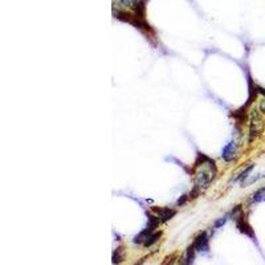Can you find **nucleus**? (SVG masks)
<instances>
[{"label": "nucleus", "instance_id": "nucleus-11", "mask_svg": "<svg viewBox=\"0 0 265 265\" xmlns=\"http://www.w3.org/2000/svg\"><path fill=\"white\" fill-rule=\"evenodd\" d=\"M252 169H253V165H251V166H249V167H247V169H245L244 171H243V173L239 174V177L235 178L233 181H235V182H236V181H241V179H244V178H247V177H248V174L251 173V171H252Z\"/></svg>", "mask_w": 265, "mask_h": 265}, {"label": "nucleus", "instance_id": "nucleus-7", "mask_svg": "<svg viewBox=\"0 0 265 265\" xmlns=\"http://www.w3.org/2000/svg\"><path fill=\"white\" fill-rule=\"evenodd\" d=\"M195 252H197V249H195L194 245H191V247L187 249V255H186V257L183 259V261H182V264H193L194 259H195Z\"/></svg>", "mask_w": 265, "mask_h": 265}, {"label": "nucleus", "instance_id": "nucleus-14", "mask_svg": "<svg viewBox=\"0 0 265 265\" xmlns=\"http://www.w3.org/2000/svg\"><path fill=\"white\" fill-rule=\"evenodd\" d=\"M260 110L263 113H265V97L263 98V101H261V104H260Z\"/></svg>", "mask_w": 265, "mask_h": 265}, {"label": "nucleus", "instance_id": "nucleus-10", "mask_svg": "<svg viewBox=\"0 0 265 265\" xmlns=\"http://www.w3.org/2000/svg\"><path fill=\"white\" fill-rule=\"evenodd\" d=\"M253 201H264L265 200V187L264 189L257 190L252 197Z\"/></svg>", "mask_w": 265, "mask_h": 265}, {"label": "nucleus", "instance_id": "nucleus-9", "mask_svg": "<svg viewBox=\"0 0 265 265\" xmlns=\"http://www.w3.org/2000/svg\"><path fill=\"white\" fill-rule=\"evenodd\" d=\"M159 237H161V232H155V231H154V232H151L149 236H147V239H146V241L143 243V245H145V247H151L154 243H157Z\"/></svg>", "mask_w": 265, "mask_h": 265}, {"label": "nucleus", "instance_id": "nucleus-3", "mask_svg": "<svg viewBox=\"0 0 265 265\" xmlns=\"http://www.w3.org/2000/svg\"><path fill=\"white\" fill-rule=\"evenodd\" d=\"M263 128H264V122H263L260 113L257 109H252L251 120H249V141L252 142L253 139H256L263 132Z\"/></svg>", "mask_w": 265, "mask_h": 265}, {"label": "nucleus", "instance_id": "nucleus-13", "mask_svg": "<svg viewBox=\"0 0 265 265\" xmlns=\"http://www.w3.org/2000/svg\"><path fill=\"white\" fill-rule=\"evenodd\" d=\"M225 220H227V217H223V219H220V220H217L216 223H215V228H219L220 225L224 224Z\"/></svg>", "mask_w": 265, "mask_h": 265}, {"label": "nucleus", "instance_id": "nucleus-2", "mask_svg": "<svg viewBox=\"0 0 265 265\" xmlns=\"http://www.w3.org/2000/svg\"><path fill=\"white\" fill-rule=\"evenodd\" d=\"M232 215H233V219H235V221H236L237 229H239L241 233H244V235H247V236L251 237L252 240H255V239H256V236H255V232H253L252 227H251V224L248 223V220L245 219L244 213H243V211H241L240 205H237L236 208L233 209Z\"/></svg>", "mask_w": 265, "mask_h": 265}, {"label": "nucleus", "instance_id": "nucleus-6", "mask_svg": "<svg viewBox=\"0 0 265 265\" xmlns=\"http://www.w3.org/2000/svg\"><path fill=\"white\" fill-rule=\"evenodd\" d=\"M153 209L158 213V216H159L162 223H166V221L171 220V219L177 215V211L173 208H157V207H154Z\"/></svg>", "mask_w": 265, "mask_h": 265}, {"label": "nucleus", "instance_id": "nucleus-1", "mask_svg": "<svg viewBox=\"0 0 265 265\" xmlns=\"http://www.w3.org/2000/svg\"><path fill=\"white\" fill-rule=\"evenodd\" d=\"M195 167H197V173H195V187L194 189L201 191V189L208 187L209 183L213 181V178L216 175V163L211 158L205 157L204 154H198Z\"/></svg>", "mask_w": 265, "mask_h": 265}, {"label": "nucleus", "instance_id": "nucleus-4", "mask_svg": "<svg viewBox=\"0 0 265 265\" xmlns=\"http://www.w3.org/2000/svg\"><path fill=\"white\" fill-rule=\"evenodd\" d=\"M193 245L195 247V249H197V252H208V235L205 232L199 233V235L195 237V241H194Z\"/></svg>", "mask_w": 265, "mask_h": 265}, {"label": "nucleus", "instance_id": "nucleus-5", "mask_svg": "<svg viewBox=\"0 0 265 265\" xmlns=\"http://www.w3.org/2000/svg\"><path fill=\"white\" fill-rule=\"evenodd\" d=\"M221 157L225 162H232L233 159H236L237 157V146L235 142H229L223 147V153Z\"/></svg>", "mask_w": 265, "mask_h": 265}, {"label": "nucleus", "instance_id": "nucleus-8", "mask_svg": "<svg viewBox=\"0 0 265 265\" xmlns=\"http://www.w3.org/2000/svg\"><path fill=\"white\" fill-rule=\"evenodd\" d=\"M124 257H125V249L122 248V247H120V248L116 249V252L113 253L112 263L113 264H120L121 261L124 260Z\"/></svg>", "mask_w": 265, "mask_h": 265}, {"label": "nucleus", "instance_id": "nucleus-12", "mask_svg": "<svg viewBox=\"0 0 265 265\" xmlns=\"http://www.w3.org/2000/svg\"><path fill=\"white\" fill-rule=\"evenodd\" d=\"M190 197H187V195H183V197L181 198V199H179V200H178V205H183L186 203V200H187V199H189Z\"/></svg>", "mask_w": 265, "mask_h": 265}]
</instances>
